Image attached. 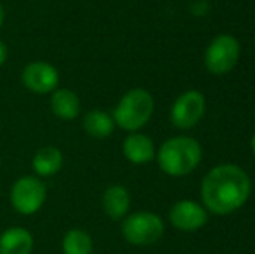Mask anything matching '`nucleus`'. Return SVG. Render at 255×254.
Here are the masks:
<instances>
[{"label":"nucleus","instance_id":"f257e3e1","mask_svg":"<svg viewBox=\"0 0 255 254\" xmlns=\"http://www.w3.org/2000/svg\"><path fill=\"white\" fill-rule=\"evenodd\" d=\"M252 192L250 176L236 164H221L205 174L202 181L203 207L212 214L226 216L238 211Z\"/></svg>","mask_w":255,"mask_h":254},{"label":"nucleus","instance_id":"f03ea898","mask_svg":"<svg viewBox=\"0 0 255 254\" xmlns=\"http://www.w3.org/2000/svg\"><path fill=\"white\" fill-rule=\"evenodd\" d=\"M202 153V145L195 138L174 136L161 143L154 159L165 174L172 178H182L198 167Z\"/></svg>","mask_w":255,"mask_h":254},{"label":"nucleus","instance_id":"7ed1b4c3","mask_svg":"<svg viewBox=\"0 0 255 254\" xmlns=\"http://www.w3.org/2000/svg\"><path fill=\"white\" fill-rule=\"evenodd\" d=\"M154 112V99L151 92L142 87H134L120 98L113 110V120L117 127L128 132L141 131L151 120Z\"/></svg>","mask_w":255,"mask_h":254},{"label":"nucleus","instance_id":"20e7f679","mask_svg":"<svg viewBox=\"0 0 255 254\" xmlns=\"http://www.w3.org/2000/svg\"><path fill=\"white\" fill-rule=\"evenodd\" d=\"M165 232V223L151 211L130 213L122 221V235L132 246L156 244Z\"/></svg>","mask_w":255,"mask_h":254},{"label":"nucleus","instance_id":"39448f33","mask_svg":"<svg viewBox=\"0 0 255 254\" xmlns=\"http://www.w3.org/2000/svg\"><path fill=\"white\" fill-rule=\"evenodd\" d=\"M47 199V187L38 176H21L10 187L9 200L12 209L23 216H33L42 209Z\"/></svg>","mask_w":255,"mask_h":254},{"label":"nucleus","instance_id":"423d86ee","mask_svg":"<svg viewBox=\"0 0 255 254\" xmlns=\"http://www.w3.org/2000/svg\"><path fill=\"white\" fill-rule=\"evenodd\" d=\"M240 42L229 33L217 35L205 51V66L214 75H226L236 66L240 59Z\"/></svg>","mask_w":255,"mask_h":254},{"label":"nucleus","instance_id":"0eeeda50","mask_svg":"<svg viewBox=\"0 0 255 254\" xmlns=\"http://www.w3.org/2000/svg\"><path fill=\"white\" fill-rule=\"evenodd\" d=\"M205 110H207V101L205 96L200 91H186L174 101L170 108V120L177 129H191L198 126L200 120L203 119Z\"/></svg>","mask_w":255,"mask_h":254},{"label":"nucleus","instance_id":"6e6552de","mask_svg":"<svg viewBox=\"0 0 255 254\" xmlns=\"http://www.w3.org/2000/svg\"><path fill=\"white\" fill-rule=\"evenodd\" d=\"M21 82L35 94H51L59 87V71L47 61H31L21 71Z\"/></svg>","mask_w":255,"mask_h":254},{"label":"nucleus","instance_id":"1a4fd4ad","mask_svg":"<svg viewBox=\"0 0 255 254\" xmlns=\"http://www.w3.org/2000/svg\"><path fill=\"white\" fill-rule=\"evenodd\" d=\"M168 220L174 228L181 232H196L208 221V211L203 204L195 200H179L168 211Z\"/></svg>","mask_w":255,"mask_h":254},{"label":"nucleus","instance_id":"9d476101","mask_svg":"<svg viewBox=\"0 0 255 254\" xmlns=\"http://www.w3.org/2000/svg\"><path fill=\"white\" fill-rule=\"evenodd\" d=\"M122 152H124L125 159H127L130 164H135V166L148 164L156 157V150H154L153 139L139 131L130 132V134L124 139Z\"/></svg>","mask_w":255,"mask_h":254},{"label":"nucleus","instance_id":"9b49d317","mask_svg":"<svg viewBox=\"0 0 255 254\" xmlns=\"http://www.w3.org/2000/svg\"><path fill=\"white\" fill-rule=\"evenodd\" d=\"M101 204L108 218L115 221L124 220L130 211V192L124 185H111L104 190Z\"/></svg>","mask_w":255,"mask_h":254},{"label":"nucleus","instance_id":"f8f14e48","mask_svg":"<svg viewBox=\"0 0 255 254\" xmlns=\"http://www.w3.org/2000/svg\"><path fill=\"white\" fill-rule=\"evenodd\" d=\"M33 234L23 227H10L0 235V254H31Z\"/></svg>","mask_w":255,"mask_h":254},{"label":"nucleus","instance_id":"ddd939ff","mask_svg":"<svg viewBox=\"0 0 255 254\" xmlns=\"http://www.w3.org/2000/svg\"><path fill=\"white\" fill-rule=\"evenodd\" d=\"M64 157L57 146H42L35 152L31 159V169L35 176L38 178H51L63 169Z\"/></svg>","mask_w":255,"mask_h":254},{"label":"nucleus","instance_id":"4468645a","mask_svg":"<svg viewBox=\"0 0 255 254\" xmlns=\"http://www.w3.org/2000/svg\"><path fill=\"white\" fill-rule=\"evenodd\" d=\"M51 110L61 120H73L80 115L82 103L75 91L66 87H57L51 92Z\"/></svg>","mask_w":255,"mask_h":254},{"label":"nucleus","instance_id":"2eb2a0df","mask_svg":"<svg viewBox=\"0 0 255 254\" xmlns=\"http://www.w3.org/2000/svg\"><path fill=\"white\" fill-rule=\"evenodd\" d=\"M82 127H84V131L87 132L91 138L104 139L113 134L117 124H115L111 113L104 112V110H91V112H87L84 115Z\"/></svg>","mask_w":255,"mask_h":254},{"label":"nucleus","instance_id":"dca6fc26","mask_svg":"<svg viewBox=\"0 0 255 254\" xmlns=\"http://www.w3.org/2000/svg\"><path fill=\"white\" fill-rule=\"evenodd\" d=\"M61 248H63V254H92L94 242L89 232L82 228H71L64 234Z\"/></svg>","mask_w":255,"mask_h":254},{"label":"nucleus","instance_id":"f3484780","mask_svg":"<svg viewBox=\"0 0 255 254\" xmlns=\"http://www.w3.org/2000/svg\"><path fill=\"white\" fill-rule=\"evenodd\" d=\"M7 58H9V49H7L5 42L0 40V66H2V64H5Z\"/></svg>","mask_w":255,"mask_h":254},{"label":"nucleus","instance_id":"a211bd4d","mask_svg":"<svg viewBox=\"0 0 255 254\" xmlns=\"http://www.w3.org/2000/svg\"><path fill=\"white\" fill-rule=\"evenodd\" d=\"M3 21H5V9H3L2 2H0V30H2V26H3Z\"/></svg>","mask_w":255,"mask_h":254},{"label":"nucleus","instance_id":"6ab92c4d","mask_svg":"<svg viewBox=\"0 0 255 254\" xmlns=\"http://www.w3.org/2000/svg\"><path fill=\"white\" fill-rule=\"evenodd\" d=\"M250 145H252V152H254V155H255V132H254V136H252V141H250Z\"/></svg>","mask_w":255,"mask_h":254}]
</instances>
